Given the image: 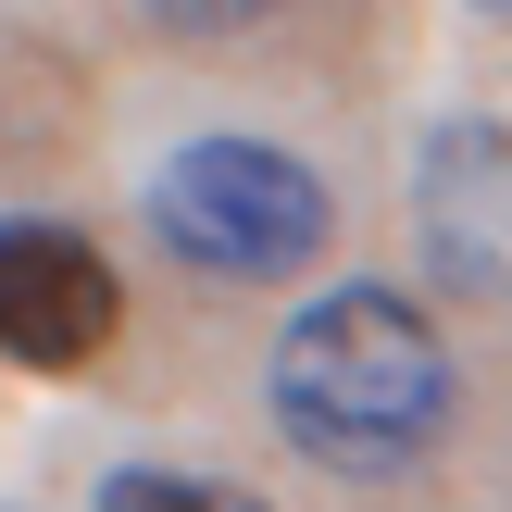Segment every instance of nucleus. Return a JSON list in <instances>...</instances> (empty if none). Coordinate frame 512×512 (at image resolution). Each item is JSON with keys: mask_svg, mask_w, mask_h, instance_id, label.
Listing matches in <instances>:
<instances>
[{"mask_svg": "<svg viewBox=\"0 0 512 512\" xmlns=\"http://www.w3.org/2000/svg\"><path fill=\"white\" fill-rule=\"evenodd\" d=\"M475 13H512V0H475Z\"/></svg>", "mask_w": 512, "mask_h": 512, "instance_id": "nucleus-6", "label": "nucleus"}, {"mask_svg": "<svg viewBox=\"0 0 512 512\" xmlns=\"http://www.w3.org/2000/svg\"><path fill=\"white\" fill-rule=\"evenodd\" d=\"M100 512H263L250 488H213V475H163V463H125L113 488H100Z\"/></svg>", "mask_w": 512, "mask_h": 512, "instance_id": "nucleus-4", "label": "nucleus"}, {"mask_svg": "<svg viewBox=\"0 0 512 512\" xmlns=\"http://www.w3.org/2000/svg\"><path fill=\"white\" fill-rule=\"evenodd\" d=\"M263 13H288V0H150L163 38H250Z\"/></svg>", "mask_w": 512, "mask_h": 512, "instance_id": "nucleus-5", "label": "nucleus"}, {"mask_svg": "<svg viewBox=\"0 0 512 512\" xmlns=\"http://www.w3.org/2000/svg\"><path fill=\"white\" fill-rule=\"evenodd\" d=\"M275 425L325 475H413L450 438V350L400 288H325L275 338Z\"/></svg>", "mask_w": 512, "mask_h": 512, "instance_id": "nucleus-1", "label": "nucleus"}, {"mask_svg": "<svg viewBox=\"0 0 512 512\" xmlns=\"http://www.w3.org/2000/svg\"><path fill=\"white\" fill-rule=\"evenodd\" d=\"M338 225L325 175L275 138H188L163 175H150V238L188 275H225V288H275L300 275Z\"/></svg>", "mask_w": 512, "mask_h": 512, "instance_id": "nucleus-2", "label": "nucleus"}, {"mask_svg": "<svg viewBox=\"0 0 512 512\" xmlns=\"http://www.w3.org/2000/svg\"><path fill=\"white\" fill-rule=\"evenodd\" d=\"M113 325H125V288L75 225H25V213L0 225V363L75 375L113 350Z\"/></svg>", "mask_w": 512, "mask_h": 512, "instance_id": "nucleus-3", "label": "nucleus"}]
</instances>
